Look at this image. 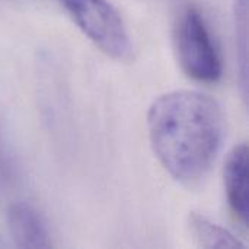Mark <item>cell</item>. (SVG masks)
<instances>
[{"mask_svg":"<svg viewBox=\"0 0 249 249\" xmlns=\"http://www.w3.org/2000/svg\"><path fill=\"white\" fill-rule=\"evenodd\" d=\"M188 228L193 239L201 248H244L245 245L228 229L213 223L210 219L191 213L188 219Z\"/></svg>","mask_w":249,"mask_h":249,"instance_id":"6","label":"cell"},{"mask_svg":"<svg viewBox=\"0 0 249 249\" xmlns=\"http://www.w3.org/2000/svg\"><path fill=\"white\" fill-rule=\"evenodd\" d=\"M107 55L125 60L131 41L120 12L108 0H53Z\"/></svg>","mask_w":249,"mask_h":249,"instance_id":"3","label":"cell"},{"mask_svg":"<svg viewBox=\"0 0 249 249\" xmlns=\"http://www.w3.org/2000/svg\"><path fill=\"white\" fill-rule=\"evenodd\" d=\"M150 146L181 184L200 182L212 169L223 142L225 118L219 102L197 90L168 92L149 108Z\"/></svg>","mask_w":249,"mask_h":249,"instance_id":"1","label":"cell"},{"mask_svg":"<svg viewBox=\"0 0 249 249\" xmlns=\"http://www.w3.org/2000/svg\"><path fill=\"white\" fill-rule=\"evenodd\" d=\"M235 23H236V45L238 60L241 64L244 95L247 90V0H235Z\"/></svg>","mask_w":249,"mask_h":249,"instance_id":"7","label":"cell"},{"mask_svg":"<svg viewBox=\"0 0 249 249\" xmlns=\"http://www.w3.org/2000/svg\"><path fill=\"white\" fill-rule=\"evenodd\" d=\"M175 44L184 73L201 83H216L223 74V61L210 26L196 6H188L178 18Z\"/></svg>","mask_w":249,"mask_h":249,"instance_id":"2","label":"cell"},{"mask_svg":"<svg viewBox=\"0 0 249 249\" xmlns=\"http://www.w3.org/2000/svg\"><path fill=\"white\" fill-rule=\"evenodd\" d=\"M13 181H15V169H13L12 158L0 136V191L9 188L13 184Z\"/></svg>","mask_w":249,"mask_h":249,"instance_id":"8","label":"cell"},{"mask_svg":"<svg viewBox=\"0 0 249 249\" xmlns=\"http://www.w3.org/2000/svg\"><path fill=\"white\" fill-rule=\"evenodd\" d=\"M7 229L19 248H51V233L45 219L26 203H13L7 210Z\"/></svg>","mask_w":249,"mask_h":249,"instance_id":"5","label":"cell"},{"mask_svg":"<svg viewBox=\"0 0 249 249\" xmlns=\"http://www.w3.org/2000/svg\"><path fill=\"white\" fill-rule=\"evenodd\" d=\"M0 247H1V241H0Z\"/></svg>","mask_w":249,"mask_h":249,"instance_id":"9","label":"cell"},{"mask_svg":"<svg viewBox=\"0 0 249 249\" xmlns=\"http://www.w3.org/2000/svg\"><path fill=\"white\" fill-rule=\"evenodd\" d=\"M226 200L235 220L247 226L248 222V146H235L228 155L223 169Z\"/></svg>","mask_w":249,"mask_h":249,"instance_id":"4","label":"cell"}]
</instances>
